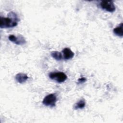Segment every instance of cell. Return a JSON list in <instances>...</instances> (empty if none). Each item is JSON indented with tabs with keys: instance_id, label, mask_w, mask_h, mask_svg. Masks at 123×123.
<instances>
[{
	"instance_id": "1",
	"label": "cell",
	"mask_w": 123,
	"mask_h": 123,
	"mask_svg": "<svg viewBox=\"0 0 123 123\" xmlns=\"http://www.w3.org/2000/svg\"><path fill=\"white\" fill-rule=\"evenodd\" d=\"M19 19L16 14L12 12L9 13L8 17L0 18V27L1 28H11L16 26L18 24Z\"/></svg>"
},
{
	"instance_id": "2",
	"label": "cell",
	"mask_w": 123,
	"mask_h": 123,
	"mask_svg": "<svg viewBox=\"0 0 123 123\" xmlns=\"http://www.w3.org/2000/svg\"><path fill=\"white\" fill-rule=\"evenodd\" d=\"M49 77L58 83H61L64 82L67 79V76L63 72H50L49 74Z\"/></svg>"
},
{
	"instance_id": "3",
	"label": "cell",
	"mask_w": 123,
	"mask_h": 123,
	"mask_svg": "<svg viewBox=\"0 0 123 123\" xmlns=\"http://www.w3.org/2000/svg\"><path fill=\"white\" fill-rule=\"evenodd\" d=\"M57 101V97L55 94H50L47 95L43 99V104L48 107H53L55 106Z\"/></svg>"
},
{
	"instance_id": "4",
	"label": "cell",
	"mask_w": 123,
	"mask_h": 123,
	"mask_svg": "<svg viewBox=\"0 0 123 123\" xmlns=\"http://www.w3.org/2000/svg\"><path fill=\"white\" fill-rule=\"evenodd\" d=\"M101 8L109 12H113L115 10V6L112 1L103 0L101 1L100 4Z\"/></svg>"
},
{
	"instance_id": "5",
	"label": "cell",
	"mask_w": 123,
	"mask_h": 123,
	"mask_svg": "<svg viewBox=\"0 0 123 123\" xmlns=\"http://www.w3.org/2000/svg\"><path fill=\"white\" fill-rule=\"evenodd\" d=\"M8 38L10 41L18 45H24L26 43V40L21 35H19L17 37L13 35H11L9 36Z\"/></svg>"
},
{
	"instance_id": "6",
	"label": "cell",
	"mask_w": 123,
	"mask_h": 123,
	"mask_svg": "<svg viewBox=\"0 0 123 123\" xmlns=\"http://www.w3.org/2000/svg\"><path fill=\"white\" fill-rule=\"evenodd\" d=\"M63 59L68 60L72 59L74 56V53L68 48H65L62 51Z\"/></svg>"
},
{
	"instance_id": "7",
	"label": "cell",
	"mask_w": 123,
	"mask_h": 123,
	"mask_svg": "<svg viewBox=\"0 0 123 123\" xmlns=\"http://www.w3.org/2000/svg\"><path fill=\"white\" fill-rule=\"evenodd\" d=\"M15 79L16 81L20 84H23L28 79V77L27 74L24 73H18L15 76Z\"/></svg>"
},
{
	"instance_id": "8",
	"label": "cell",
	"mask_w": 123,
	"mask_h": 123,
	"mask_svg": "<svg viewBox=\"0 0 123 123\" xmlns=\"http://www.w3.org/2000/svg\"><path fill=\"white\" fill-rule=\"evenodd\" d=\"M113 33L116 36L122 37L123 36V23H121L118 26L114 28Z\"/></svg>"
},
{
	"instance_id": "9",
	"label": "cell",
	"mask_w": 123,
	"mask_h": 123,
	"mask_svg": "<svg viewBox=\"0 0 123 123\" xmlns=\"http://www.w3.org/2000/svg\"><path fill=\"white\" fill-rule=\"evenodd\" d=\"M86 102L84 99H81L77 102L74 106V108L75 110L82 109L85 107Z\"/></svg>"
},
{
	"instance_id": "10",
	"label": "cell",
	"mask_w": 123,
	"mask_h": 123,
	"mask_svg": "<svg viewBox=\"0 0 123 123\" xmlns=\"http://www.w3.org/2000/svg\"><path fill=\"white\" fill-rule=\"evenodd\" d=\"M51 55L54 59H55L57 61H61L63 59L62 55V53L57 51H52L51 53Z\"/></svg>"
},
{
	"instance_id": "11",
	"label": "cell",
	"mask_w": 123,
	"mask_h": 123,
	"mask_svg": "<svg viewBox=\"0 0 123 123\" xmlns=\"http://www.w3.org/2000/svg\"><path fill=\"white\" fill-rule=\"evenodd\" d=\"M86 78L82 77V78H80L78 79V84H82V83H84L85 82H86Z\"/></svg>"
}]
</instances>
